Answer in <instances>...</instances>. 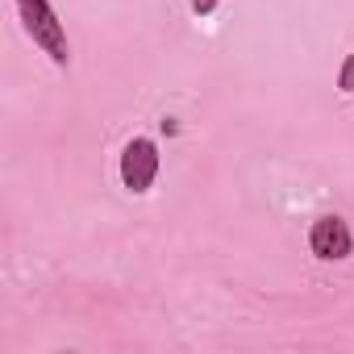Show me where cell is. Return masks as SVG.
Segmentation results:
<instances>
[{
  "label": "cell",
  "mask_w": 354,
  "mask_h": 354,
  "mask_svg": "<svg viewBox=\"0 0 354 354\" xmlns=\"http://www.w3.org/2000/svg\"><path fill=\"white\" fill-rule=\"evenodd\" d=\"M217 9V0H192V13H201V17H209Z\"/></svg>",
  "instance_id": "cell-5"
},
{
  "label": "cell",
  "mask_w": 354,
  "mask_h": 354,
  "mask_svg": "<svg viewBox=\"0 0 354 354\" xmlns=\"http://www.w3.org/2000/svg\"><path fill=\"white\" fill-rule=\"evenodd\" d=\"M154 180H158V146H154V138H129L125 150H121V184H125V192L142 196V192H150Z\"/></svg>",
  "instance_id": "cell-2"
},
{
  "label": "cell",
  "mask_w": 354,
  "mask_h": 354,
  "mask_svg": "<svg viewBox=\"0 0 354 354\" xmlns=\"http://www.w3.org/2000/svg\"><path fill=\"white\" fill-rule=\"evenodd\" d=\"M337 88H342V92H354V50L346 55V63H342V71H337Z\"/></svg>",
  "instance_id": "cell-4"
},
{
  "label": "cell",
  "mask_w": 354,
  "mask_h": 354,
  "mask_svg": "<svg viewBox=\"0 0 354 354\" xmlns=\"http://www.w3.org/2000/svg\"><path fill=\"white\" fill-rule=\"evenodd\" d=\"M308 250L321 259V263H342L354 254V234L342 217H317L313 230H308Z\"/></svg>",
  "instance_id": "cell-3"
},
{
  "label": "cell",
  "mask_w": 354,
  "mask_h": 354,
  "mask_svg": "<svg viewBox=\"0 0 354 354\" xmlns=\"http://www.w3.org/2000/svg\"><path fill=\"white\" fill-rule=\"evenodd\" d=\"M17 9L26 17V30H30L34 46H42L50 55V63L67 67L71 63V46H67V30H63L59 13L50 9V0H17Z\"/></svg>",
  "instance_id": "cell-1"
}]
</instances>
